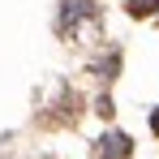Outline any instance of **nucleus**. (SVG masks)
<instances>
[{"label":"nucleus","mask_w":159,"mask_h":159,"mask_svg":"<svg viewBox=\"0 0 159 159\" xmlns=\"http://www.w3.org/2000/svg\"><path fill=\"white\" fill-rule=\"evenodd\" d=\"M133 151V142L125 138V133H107V138H99V159H125Z\"/></svg>","instance_id":"nucleus-1"},{"label":"nucleus","mask_w":159,"mask_h":159,"mask_svg":"<svg viewBox=\"0 0 159 159\" xmlns=\"http://www.w3.org/2000/svg\"><path fill=\"white\" fill-rule=\"evenodd\" d=\"M129 9H133V13H155L159 0H129Z\"/></svg>","instance_id":"nucleus-2"},{"label":"nucleus","mask_w":159,"mask_h":159,"mask_svg":"<svg viewBox=\"0 0 159 159\" xmlns=\"http://www.w3.org/2000/svg\"><path fill=\"white\" fill-rule=\"evenodd\" d=\"M151 129H155V133H159V112H155V116H151Z\"/></svg>","instance_id":"nucleus-3"}]
</instances>
